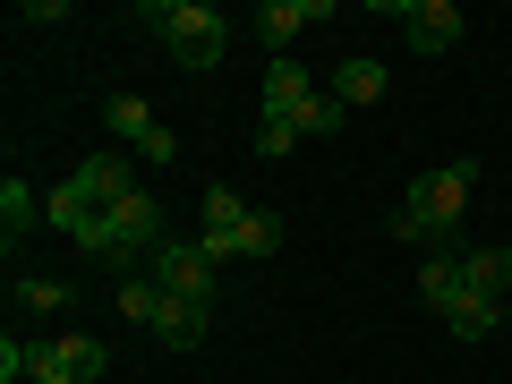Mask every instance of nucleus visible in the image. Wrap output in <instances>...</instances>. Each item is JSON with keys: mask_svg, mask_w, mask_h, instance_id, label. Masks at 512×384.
Instances as JSON below:
<instances>
[{"mask_svg": "<svg viewBox=\"0 0 512 384\" xmlns=\"http://www.w3.org/2000/svg\"><path fill=\"white\" fill-rule=\"evenodd\" d=\"M248 222H256V205L239 188H205V248H214V265L222 256H248Z\"/></svg>", "mask_w": 512, "mask_h": 384, "instance_id": "obj_6", "label": "nucleus"}, {"mask_svg": "<svg viewBox=\"0 0 512 384\" xmlns=\"http://www.w3.org/2000/svg\"><path fill=\"white\" fill-rule=\"evenodd\" d=\"M308 69H299V60H274V69H265V120H291L299 103H308Z\"/></svg>", "mask_w": 512, "mask_h": 384, "instance_id": "obj_12", "label": "nucleus"}, {"mask_svg": "<svg viewBox=\"0 0 512 384\" xmlns=\"http://www.w3.org/2000/svg\"><path fill=\"white\" fill-rule=\"evenodd\" d=\"M154 308H163L154 282H120V316H128V325H154Z\"/></svg>", "mask_w": 512, "mask_h": 384, "instance_id": "obj_19", "label": "nucleus"}, {"mask_svg": "<svg viewBox=\"0 0 512 384\" xmlns=\"http://www.w3.org/2000/svg\"><path fill=\"white\" fill-rule=\"evenodd\" d=\"M402 35H410L419 60H436V52L461 43V9H453V0H402Z\"/></svg>", "mask_w": 512, "mask_h": 384, "instance_id": "obj_7", "label": "nucleus"}, {"mask_svg": "<svg viewBox=\"0 0 512 384\" xmlns=\"http://www.w3.org/2000/svg\"><path fill=\"white\" fill-rule=\"evenodd\" d=\"M291 146H299V128H291V120H265V128H256V154H265V163H282Z\"/></svg>", "mask_w": 512, "mask_h": 384, "instance_id": "obj_20", "label": "nucleus"}, {"mask_svg": "<svg viewBox=\"0 0 512 384\" xmlns=\"http://www.w3.org/2000/svg\"><path fill=\"white\" fill-rule=\"evenodd\" d=\"M282 231H291V222H282L274 205H256V222H248V256H274V248H282Z\"/></svg>", "mask_w": 512, "mask_h": 384, "instance_id": "obj_18", "label": "nucleus"}, {"mask_svg": "<svg viewBox=\"0 0 512 384\" xmlns=\"http://www.w3.org/2000/svg\"><path fill=\"white\" fill-rule=\"evenodd\" d=\"M18 299H26L35 316H60V308H69V282H52V274H26V282H18Z\"/></svg>", "mask_w": 512, "mask_h": 384, "instance_id": "obj_17", "label": "nucleus"}, {"mask_svg": "<svg viewBox=\"0 0 512 384\" xmlns=\"http://www.w3.org/2000/svg\"><path fill=\"white\" fill-rule=\"evenodd\" d=\"M69 180L86 188L94 205H120L128 188H137V180H128V154H94V163H86V171H69Z\"/></svg>", "mask_w": 512, "mask_h": 384, "instance_id": "obj_13", "label": "nucleus"}, {"mask_svg": "<svg viewBox=\"0 0 512 384\" xmlns=\"http://www.w3.org/2000/svg\"><path fill=\"white\" fill-rule=\"evenodd\" d=\"M461 248H470V239H461ZM461 248H427V265H419V299L436 308V325L461 308V291H470V282H461Z\"/></svg>", "mask_w": 512, "mask_h": 384, "instance_id": "obj_8", "label": "nucleus"}, {"mask_svg": "<svg viewBox=\"0 0 512 384\" xmlns=\"http://www.w3.org/2000/svg\"><path fill=\"white\" fill-rule=\"evenodd\" d=\"M461 282L478 299H495V308H512V256L504 248H461Z\"/></svg>", "mask_w": 512, "mask_h": 384, "instance_id": "obj_9", "label": "nucleus"}, {"mask_svg": "<svg viewBox=\"0 0 512 384\" xmlns=\"http://www.w3.org/2000/svg\"><path fill=\"white\" fill-rule=\"evenodd\" d=\"M35 214H43V197L26 180H0V222H9V248H18L26 231H35Z\"/></svg>", "mask_w": 512, "mask_h": 384, "instance_id": "obj_15", "label": "nucleus"}, {"mask_svg": "<svg viewBox=\"0 0 512 384\" xmlns=\"http://www.w3.org/2000/svg\"><path fill=\"white\" fill-rule=\"evenodd\" d=\"M333 103H384V60H367V52H350L342 69H333Z\"/></svg>", "mask_w": 512, "mask_h": 384, "instance_id": "obj_11", "label": "nucleus"}, {"mask_svg": "<svg viewBox=\"0 0 512 384\" xmlns=\"http://www.w3.org/2000/svg\"><path fill=\"white\" fill-rule=\"evenodd\" d=\"M137 26H146L180 69H222V60H231V26H222V9H205V0H146Z\"/></svg>", "mask_w": 512, "mask_h": 384, "instance_id": "obj_2", "label": "nucleus"}, {"mask_svg": "<svg viewBox=\"0 0 512 384\" xmlns=\"http://www.w3.org/2000/svg\"><path fill=\"white\" fill-rule=\"evenodd\" d=\"M154 342H163V350H197V342H205V308L163 291V308H154Z\"/></svg>", "mask_w": 512, "mask_h": 384, "instance_id": "obj_10", "label": "nucleus"}, {"mask_svg": "<svg viewBox=\"0 0 512 384\" xmlns=\"http://www.w3.org/2000/svg\"><path fill=\"white\" fill-rule=\"evenodd\" d=\"M478 188V163L461 154V163H436L410 180V197L393 205V239H419V248H461V205H470Z\"/></svg>", "mask_w": 512, "mask_h": 384, "instance_id": "obj_1", "label": "nucleus"}, {"mask_svg": "<svg viewBox=\"0 0 512 384\" xmlns=\"http://www.w3.org/2000/svg\"><path fill=\"white\" fill-rule=\"evenodd\" d=\"M291 128L299 137H333V128H342V103H333V94H308V103L291 111Z\"/></svg>", "mask_w": 512, "mask_h": 384, "instance_id": "obj_16", "label": "nucleus"}, {"mask_svg": "<svg viewBox=\"0 0 512 384\" xmlns=\"http://www.w3.org/2000/svg\"><path fill=\"white\" fill-rule=\"evenodd\" d=\"M325 18H333V0H265L248 26H256V43L274 60H291V35H308V26H325Z\"/></svg>", "mask_w": 512, "mask_h": 384, "instance_id": "obj_5", "label": "nucleus"}, {"mask_svg": "<svg viewBox=\"0 0 512 384\" xmlns=\"http://www.w3.org/2000/svg\"><path fill=\"white\" fill-rule=\"evenodd\" d=\"M52 350H60V367H69V376H77V384H94V376H103V367H111V350H103V342H94V333H60V342H52Z\"/></svg>", "mask_w": 512, "mask_h": 384, "instance_id": "obj_14", "label": "nucleus"}, {"mask_svg": "<svg viewBox=\"0 0 512 384\" xmlns=\"http://www.w3.org/2000/svg\"><path fill=\"white\" fill-rule=\"evenodd\" d=\"M103 128L120 137L128 154H137V163H171V154H180V137H171V128L154 120L137 94H103Z\"/></svg>", "mask_w": 512, "mask_h": 384, "instance_id": "obj_3", "label": "nucleus"}, {"mask_svg": "<svg viewBox=\"0 0 512 384\" xmlns=\"http://www.w3.org/2000/svg\"><path fill=\"white\" fill-rule=\"evenodd\" d=\"M154 291H171V299H214V248L205 239H163L154 248Z\"/></svg>", "mask_w": 512, "mask_h": 384, "instance_id": "obj_4", "label": "nucleus"}]
</instances>
